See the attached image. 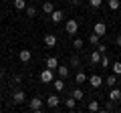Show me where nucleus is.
I'll list each match as a JSON object with an SVG mask.
<instances>
[{
  "label": "nucleus",
  "mask_w": 121,
  "mask_h": 113,
  "mask_svg": "<svg viewBox=\"0 0 121 113\" xmlns=\"http://www.w3.org/2000/svg\"><path fill=\"white\" fill-rule=\"evenodd\" d=\"M43 107H44L43 97H32L30 103H28V109H30V111H43Z\"/></svg>",
  "instance_id": "1"
},
{
  "label": "nucleus",
  "mask_w": 121,
  "mask_h": 113,
  "mask_svg": "<svg viewBox=\"0 0 121 113\" xmlns=\"http://www.w3.org/2000/svg\"><path fill=\"white\" fill-rule=\"evenodd\" d=\"M65 30L69 32V35H77V30H79V22L75 20V18H69V20L65 22Z\"/></svg>",
  "instance_id": "2"
},
{
  "label": "nucleus",
  "mask_w": 121,
  "mask_h": 113,
  "mask_svg": "<svg viewBox=\"0 0 121 113\" xmlns=\"http://www.w3.org/2000/svg\"><path fill=\"white\" fill-rule=\"evenodd\" d=\"M24 101H26V93L22 91V89H18V91H14V93H12V103L20 105V103H24Z\"/></svg>",
  "instance_id": "3"
},
{
  "label": "nucleus",
  "mask_w": 121,
  "mask_h": 113,
  "mask_svg": "<svg viewBox=\"0 0 121 113\" xmlns=\"http://www.w3.org/2000/svg\"><path fill=\"white\" fill-rule=\"evenodd\" d=\"M93 32H95V35H99V36L107 35V24H105V22H95V26H93Z\"/></svg>",
  "instance_id": "4"
},
{
  "label": "nucleus",
  "mask_w": 121,
  "mask_h": 113,
  "mask_svg": "<svg viewBox=\"0 0 121 113\" xmlns=\"http://www.w3.org/2000/svg\"><path fill=\"white\" fill-rule=\"evenodd\" d=\"M59 103H60V99H59V95H55V93L47 97V105L51 109H56V107H59Z\"/></svg>",
  "instance_id": "5"
},
{
  "label": "nucleus",
  "mask_w": 121,
  "mask_h": 113,
  "mask_svg": "<svg viewBox=\"0 0 121 113\" xmlns=\"http://www.w3.org/2000/svg\"><path fill=\"white\" fill-rule=\"evenodd\" d=\"M89 85L93 89H99L101 85H103V79H101L99 75H91V77H89Z\"/></svg>",
  "instance_id": "6"
},
{
  "label": "nucleus",
  "mask_w": 121,
  "mask_h": 113,
  "mask_svg": "<svg viewBox=\"0 0 121 113\" xmlns=\"http://www.w3.org/2000/svg\"><path fill=\"white\" fill-rule=\"evenodd\" d=\"M52 79H55V75H52L51 69H44L43 73H40V81L43 83H52Z\"/></svg>",
  "instance_id": "7"
},
{
  "label": "nucleus",
  "mask_w": 121,
  "mask_h": 113,
  "mask_svg": "<svg viewBox=\"0 0 121 113\" xmlns=\"http://www.w3.org/2000/svg\"><path fill=\"white\" fill-rule=\"evenodd\" d=\"M18 59H20V63H28L30 59H32V52H30L28 48H22V51L18 52Z\"/></svg>",
  "instance_id": "8"
},
{
  "label": "nucleus",
  "mask_w": 121,
  "mask_h": 113,
  "mask_svg": "<svg viewBox=\"0 0 121 113\" xmlns=\"http://www.w3.org/2000/svg\"><path fill=\"white\" fill-rule=\"evenodd\" d=\"M55 44H56V36H55V35H51V32H48V35H44V47L52 48Z\"/></svg>",
  "instance_id": "9"
},
{
  "label": "nucleus",
  "mask_w": 121,
  "mask_h": 113,
  "mask_svg": "<svg viewBox=\"0 0 121 113\" xmlns=\"http://www.w3.org/2000/svg\"><path fill=\"white\" fill-rule=\"evenodd\" d=\"M56 67H59V59H56V56H48L47 59V69L56 71Z\"/></svg>",
  "instance_id": "10"
},
{
  "label": "nucleus",
  "mask_w": 121,
  "mask_h": 113,
  "mask_svg": "<svg viewBox=\"0 0 121 113\" xmlns=\"http://www.w3.org/2000/svg\"><path fill=\"white\" fill-rule=\"evenodd\" d=\"M109 99H111L113 103L121 101V91H119V89H111V91H109Z\"/></svg>",
  "instance_id": "11"
},
{
  "label": "nucleus",
  "mask_w": 121,
  "mask_h": 113,
  "mask_svg": "<svg viewBox=\"0 0 121 113\" xmlns=\"http://www.w3.org/2000/svg\"><path fill=\"white\" fill-rule=\"evenodd\" d=\"M101 56H103V55H101L99 51H93V52H91V56H89V59H91V65H99V63H101Z\"/></svg>",
  "instance_id": "12"
},
{
  "label": "nucleus",
  "mask_w": 121,
  "mask_h": 113,
  "mask_svg": "<svg viewBox=\"0 0 121 113\" xmlns=\"http://www.w3.org/2000/svg\"><path fill=\"white\" fill-rule=\"evenodd\" d=\"M51 20L55 22V24H59V22L63 20V12H60V10H52L51 12Z\"/></svg>",
  "instance_id": "13"
},
{
  "label": "nucleus",
  "mask_w": 121,
  "mask_h": 113,
  "mask_svg": "<svg viewBox=\"0 0 121 113\" xmlns=\"http://www.w3.org/2000/svg\"><path fill=\"white\" fill-rule=\"evenodd\" d=\"M52 85H55V89H56V91H63V89H65V81H63V77L52 79Z\"/></svg>",
  "instance_id": "14"
},
{
  "label": "nucleus",
  "mask_w": 121,
  "mask_h": 113,
  "mask_svg": "<svg viewBox=\"0 0 121 113\" xmlns=\"http://www.w3.org/2000/svg\"><path fill=\"white\" fill-rule=\"evenodd\" d=\"M56 73H59V77H69V67H65V65H59L56 67Z\"/></svg>",
  "instance_id": "15"
},
{
  "label": "nucleus",
  "mask_w": 121,
  "mask_h": 113,
  "mask_svg": "<svg viewBox=\"0 0 121 113\" xmlns=\"http://www.w3.org/2000/svg\"><path fill=\"white\" fill-rule=\"evenodd\" d=\"M65 107H67V109H75V107H77V99L71 95L69 99H65Z\"/></svg>",
  "instance_id": "16"
},
{
  "label": "nucleus",
  "mask_w": 121,
  "mask_h": 113,
  "mask_svg": "<svg viewBox=\"0 0 121 113\" xmlns=\"http://www.w3.org/2000/svg\"><path fill=\"white\" fill-rule=\"evenodd\" d=\"M105 83H107V87H115V85H117V75H115V73L109 75V77L105 79Z\"/></svg>",
  "instance_id": "17"
},
{
  "label": "nucleus",
  "mask_w": 121,
  "mask_h": 113,
  "mask_svg": "<svg viewBox=\"0 0 121 113\" xmlns=\"http://www.w3.org/2000/svg\"><path fill=\"white\" fill-rule=\"evenodd\" d=\"M87 109H89V111H99L101 109V105H99V101H89V105H87Z\"/></svg>",
  "instance_id": "18"
},
{
  "label": "nucleus",
  "mask_w": 121,
  "mask_h": 113,
  "mask_svg": "<svg viewBox=\"0 0 121 113\" xmlns=\"http://www.w3.org/2000/svg\"><path fill=\"white\" fill-rule=\"evenodd\" d=\"M12 4L16 10H24L26 8V0H12Z\"/></svg>",
  "instance_id": "19"
},
{
  "label": "nucleus",
  "mask_w": 121,
  "mask_h": 113,
  "mask_svg": "<svg viewBox=\"0 0 121 113\" xmlns=\"http://www.w3.org/2000/svg\"><path fill=\"white\" fill-rule=\"evenodd\" d=\"M52 10H55V6H52V2H43V12H44V14H51Z\"/></svg>",
  "instance_id": "20"
},
{
  "label": "nucleus",
  "mask_w": 121,
  "mask_h": 113,
  "mask_svg": "<svg viewBox=\"0 0 121 113\" xmlns=\"http://www.w3.org/2000/svg\"><path fill=\"white\" fill-rule=\"evenodd\" d=\"M85 81H87V75L83 73V71H79V73L75 75V83L79 85V83H85Z\"/></svg>",
  "instance_id": "21"
},
{
  "label": "nucleus",
  "mask_w": 121,
  "mask_h": 113,
  "mask_svg": "<svg viewBox=\"0 0 121 113\" xmlns=\"http://www.w3.org/2000/svg\"><path fill=\"white\" fill-rule=\"evenodd\" d=\"M99 39H101V36H99V35H95V32H93V35H89V43L93 44V47H97V44L101 43Z\"/></svg>",
  "instance_id": "22"
},
{
  "label": "nucleus",
  "mask_w": 121,
  "mask_h": 113,
  "mask_svg": "<svg viewBox=\"0 0 121 113\" xmlns=\"http://www.w3.org/2000/svg\"><path fill=\"white\" fill-rule=\"evenodd\" d=\"M83 44H85V40H83V39H79V36L73 40V47L77 48V51H81V48H83Z\"/></svg>",
  "instance_id": "23"
},
{
  "label": "nucleus",
  "mask_w": 121,
  "mask_h": 113,
  "mask_svg": "<svg viewBox=\"0 0 121 113\" xmlns=\"http://www.w3.org/2000/svg\"><path fill=\"white\" fill-rule=\"evenodd\" d=\"M26 14H28V18H35L36 16V8H35V6H26Z\"/></svg>",
  "instance_id": "24"
},
{
  "label": "nucleus",
  "mask_w": 121,
  "mask_h": 113,
  "mask_svg": "<svg viewBox=\"0 0 121 113\" xmlns=\"http://www.w3.org/2000/svg\"><path fill=\"white\" fill-rule=\"evenodd\" d=\"M83 95H85V93H83L79 87H75V91H73V97H75V99H77V101H79V99H83Z\"/></svg>",
  "instance_id": "25"
},
{
  "label": "nucleus",
  "mask_w": 121,
  "mask_h": 113,
  "mask_svg": "<svg viewBox=\"0 0 121 113\" xmlns=\"http://www.w3.org/2000/svg\"><path fill=\"white\" fill-rule=\"evenodd\" d=\"M113 73H115V75H121V61H115V63H113Z\"/></svg>",
  "instance_id": "26"
},
{
  "label": "nucleus",
  "mask_w": 121,
  "mask_h": 113,
  "mask_svg": "<svg viewBox=\"0 0 121 113\" xmlns=\"http://www.w3.org/2000/svg\"><path fill=\"white\" fill-rule=\"evenodd\" d=\"M119 6H121L119 0H109V8H111V10H117Z\"/></svg>",
  "instance_id": "27"
},
{
  "label": "nucleus",
  "mask_w": 121,
  "mask_h": 113,
  "mask_svg": "<svg viewBox=\"0 0 121 113\" xmlns=\"http://www.w3.org/2000/svg\"><path fill=\"white\" fill-rule=\"evenodd\" d=\"M97 51H99L101 55H105V52H107V44H105V43H99V44H97Z\"/></svg>",
  "instance_id": "28"
},
{
  "label": "nucleus",
  "mask_w": 121,
  "mask_h": 113,
  "mask_svg": "<svg viewBox=\"0 0 121 113\" xmlns=\"http://www.w3.org/2000/svg\"><path fill=\"white\" fill-rule=\"evenodd\" d=\"M89 4L93 6V8H99V6L103 4V0H89Z\"/></svg>",
  "instance_id": "29"
},
{
  "label": "nucleus",
  "mask_w": 121,
  "mask_h": 113,
  "mask_svg": "<svg viewBox=\"0 0 121 113\" xmlns=\"http://www.w3.org/2000/svg\"><path fill=\"white\" fill-rule=\"evenodd\" d=\"M99 65H101V67H109V59H107L105 55L101 56V63H99Z\"/></svg>",
  "instance_id": "30"
},
{
  "label": "nucleus",
  "mask_w": 121,
  "mask_h": 113,
  "mask_svg": "<svg viewBox=\"0 0 121 113\" xmlns=\"http://www.w3.org/2000/svg\"><path fill=\"white\" fill-rule=\"evenodd\" d=\"M71 65H73V67H79V56H73V59H71Z\"/></svg>",
  "instance_id": "31"
},
{
  "label": "nucleus",
  "mask_w": 121,
  "mask_h": 113,
  "mask_svg": "<svg viewBox=\"0 0 121 113\" xmlns=\"http://www.w3.org/2000/svg\"><path fill=\"white\" fill-rule=\"evenodd\" d=\"M22 81V77H20V75H14V83H16V85H18V83H20Z\"/></svg>",
  "instance_id": "32"
},
{
  "label": "nucleus",
  "mask_w": 121,
  "mask_h": 113,
  "mask_svg": "<svg viewBox=\"0 0 121 113\" xmlns=\"http://www.w3.org/2000/svg\"><path fill=\"white\" fill-rule=\"evenodd\" d=\"M115 43H117V47H121V35H117V39H115Z\"/></svg>",
  "instance_id": "33"
},
{
  "label": "nucleus",
  "mask_w": 121,
  "mask_h": 113,
  "mask_svg": "<svg viewBox=\"0 0 121 113\" xmlns=\"http://www.w3.org/2000/svg\"><path fill=\"white\" fill-rule=\"evenodd\" d=\"M69 2L71 4H79V0H69Z\"/></svg>",
  "instance_id": "34"
}]
</instances>
